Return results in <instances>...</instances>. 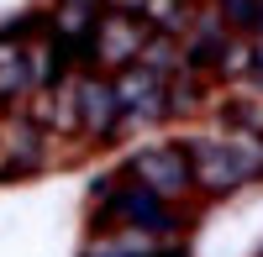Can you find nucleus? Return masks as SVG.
<instances>
[{
	"label": "nucleus",
	"mask_w": 263,
	"mask_h": 257,
	"mask_svg": "<svg viewBox=\"0 0 263 257\" xmlns=\"http://www.w3.org/2000/svg\"><path fill=\"white\" fill-rule=\"evenodd\" d=\"M190 179L205 189H237L263 174V132H232L221 142H195L190 147Z\"/></svg>",
	"instance_id": "nucleus-1"
},
{
	"label": "nucleus",
	"mask_w": 263,
	"mask_h": 257,
	"mask_svg": "<svg viewBox=\"0 0 263 257\" xmlns=\"http://www.w3.org/2000/svg\"><path fill=\"white\" fill-rule=\"evenodd\" d=\"M132 179H137V189H147L153 200H179L195 184L190 179V158L179 147H147V153H137L132 158Z\"/></svg>",
	"instance_id": "nucleus-2"
},
{
	"label": "nucleus",
	"mask_w": 263,
	"mask_h": 257,
	"mask_svg": "<svg viewBox=\"0 0 263 257\" xmlns=\"http://www.w3.org/2000/svg\"><path fill=\"white\" fill-rule=\"evenodd\" d=\"M147 48V21L142 16H105L90 32V58L95 63H137Z\"/></svg>",
	"instance_id": "nucleus-3"
},
{
	"label": "nucleus",
	"mask_w": 263,
	"mask_h": 257,
	"mask_svg": "<svg viewBox=\"0 0 263 257\" xmlns=\"http://www.w3.org/2000/svg\"><path fill=\"white\" fill-rule=\"evenodd\" d=\"M95 200H100V216H116V221H132L137 231H163L168 226V210H163V200H153L147 189H116L111 179L105 184H95Z\"/></svg>",
	"instance_id": "nucleus-4"
},
{
	"label": "nucleus",
	"mask_w": 263,
	"mask_h": 257,
	"mask_svg": "<svg viewBox=\"0 0 263 257\" xmlns=\"http://www.w3.org/2000/svg\"><path fill=\"white\" fill-rule=\"evenodd\" d=\"M74 121L84 126V132H95V137H111L116 132V95H111V79H79L74 84Z\"/></svg>",
	"instance_id": "nucleus-5"
},
{
	"label": "nucleus",
	"mask_w": 263,
	"mask_h": 257,
	"mask_svg": "<svg viewBox=\"0 0 263 257\" xmlns=\"http://www.w3.org/2000/svg\"><path fill=\"white\" fill-rule=\"evenodd\" d=\"M21 90H32L27 79V53L16 42H0V100H16Z\"/></svg>",
	"instance_id": "nucleus-6"
},
{
	"label": "nucleus",
	"mask_w": 263,
	"mask_h": 257,
	"mask_svg": "<svg viewBox=\"0 0 263 257\" xmlns=\"http://www.w3.org/2000/svg\"><path fill=\"white\" fill-rule=\"evenodd\" d=\"M227 58V27H216V21H200V32L190 42V69H211V63Z\"/></svg>",
	"instance_id": "nucleus-7"
},
{
	"label": "nucleus",
	"mask_w": 263,
	"mask_h": 257,
	"mask_svg": "<svg viewBox=\"0 0 263 257\" xmlns=\"http://www.w3.org/2000/svg\"><path fill=\"white\" fill-rule=\"evenodd\" d=\"M90 257H168L158 242H147L142 231L137 237H111V242H95V252Z\"/></svg>",
	"instance_id": "nucleus-8"
},
{
	"label": "nucleus",
	"mask_w": 263,
	"mask_h": 257,
	"mask_svg": "<svg viewBox=\"0 0 263 257\" xmlns=\"http://www.w3.org/2000/svg\"><path fill=\"white\" fill-rule=\"evenodd\" d=\"M221 11H227L232 21H248V27L258 21V6H253V0H221Z\"/></svg>",
	"instance_id": "nucleus-9"
},
{
	"label": "nucleus",
	"mask_w": 263,
	"mask_h": 257,
	"mask_svg": "<svg viewBox=\"0 0 263 257\" xmlns=\"http://www.w3.org/2000/svg\"><path fill=\"white\" fill-rule=\"evenodd\" d=\"M168 257H174V252H168Z\"/></svg>",
	"instance_id": "nucleus-10"
}]
</instances>
